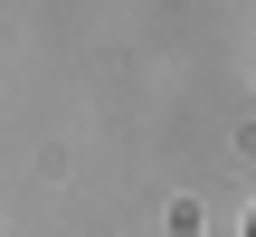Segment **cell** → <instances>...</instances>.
Masks as SVG:
<instances>
[{"instance_id": "obj_1", "label": "cell", "mask_w": 256, "mask_h": 237, "mask_svg": "<svg viewBox=\"0 0 256 237\" xmlns=\"http://www.w3.org/2000/svg\"><path fill=\"white\" fill-rule=\"evenodd\" d=\"M247 237H256V228H247Z\"/></svg>"}]
</instances>
